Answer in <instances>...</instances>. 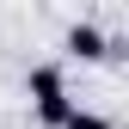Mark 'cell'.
<instances>
[{
    "mask_svg": "<svg viewBox=\"0 0 129 129\" xmlns=\"http://www.w3.org/2000/svg\"><path fill=\"white\" fill-rule=\"evenodd\" d=\"M68 129H111V117H105V111H86V105H80L74 117H68Z\"/></svg>",
    "mask_w": 129,
    "mask_h": 129,
    "instance_id": "obj_3",
    "label": "cell"
},
{
    "mask_svg": "<svg viewBox=\"0 0 129 129\" xmlns=\"http://www.w3.org/2000/svg\"><path fill=\"white\" fill-rule=\"evenodd\" d=\"M61 49H68L74 61H111V55H117V43H111L92 19H74L68 31H61Z\"/></svg>",
    "mask_w": 129,
    "mask_h": 129,
    "instance_id": "obj_2",
    "label": "cell"
},
{
    "mask_svg": "<svg viewBox=\"0 0 129 129\" xmlns=\"http://www.w3.org/2000/svg\"><path fill=\"white\" fill-rule=\"evenodd\" d=\"M25 92H31V111H37L43 129H68V117L80 111V99L68 92V74H61L55 61H37V68L25 74Z\"/></svg>",
    "mask_w": 129,
    "mask_h": 129,
    "instance_id": "obj_1",
    "label": "cell"
}]
</instances>
